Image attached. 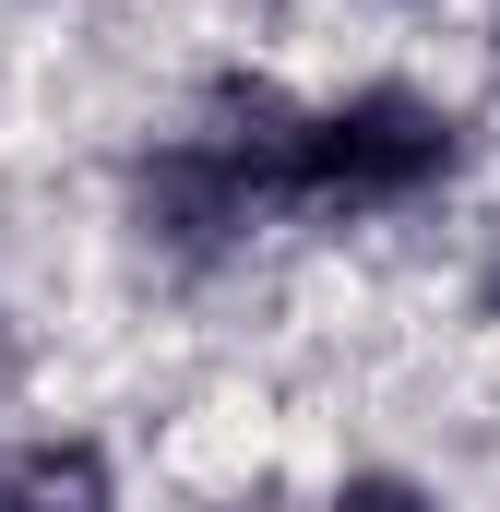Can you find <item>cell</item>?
Here are the masks:
<instances>
[{"mask_svg": "<svg viewBox=\"0 0 500 512\" xmlns=\"http://www.w3.org/2000/svg\"><path fill=\"white\" fill-rule=\"evenodd\" d=\"M453 167V120L405 84H370L322 120H298L286 155V203H322V215H381V203H417L429 179Z\"/></svg>", "mask_w": 500, "mask_h": 512, "instance_id": "6da1fadb", "label": "cell"}, {"mask_svg": "<svg viewBox=\"0 0 500 512\" xmlns=\"http://www.w3.org/2000/svg\"><path fill=\"white\" fill-rule=\"evenodd\" d=\"M334 512H441V501H429V489H405V477H346Z\"/></svg>", "mask_w": 500, "mask_h": 512, "instance_id": "3957f363", "label": "cell"}, {"mask_svg": "<svg viewBox=\"0 0 500 512\" xmlns=\"http://www.w3.org/2000/svg\"><path fill=\"white\" fill-rule=\"evenodd\" d=\"M0 512H108V465H96L84 441L24 453V465H12V489H0Z\"/></svg>", "mask_w": 500, "mask_h": 512, "instance_id": "7a4b0ae2", "label": "cell"}]
</instances>
